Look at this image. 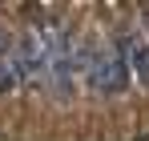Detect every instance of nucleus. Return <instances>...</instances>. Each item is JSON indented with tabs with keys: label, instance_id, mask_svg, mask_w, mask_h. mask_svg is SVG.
<instances>
[{
	"label": "nucleus",
	"instance_id": "f03ea898",
	"mask_svg": "<svg viewBox=\"0 0 149 141\" xmlns=\"http://www.w3.org/2000/svg\"><path fill=\"white\" fill-rule=\"evenodd\" d=\"M77 73L85 77V89L97 97H121L129 89V69L117 57V48L105 40H81L77 45Z\"/></svg>",
	"mask_w": 149,
	"mask_h": 141
},
{
	"label": "nucleus",
	"instance_id": "7ed1b4c3",
	"mask_svg": "<svg viewBox=\"0 0 149 141\" xmlns=\"http://www.w3.org/2000/svg\"><path fill=\"white\" fill-rule=\"evenodd\" d=\"M12 65L20 85H45V45L36 32H20L12 45Z\"/></svg>",
	"mask_w": 149,
	"mask_h": 141
},
{
	"label": "nucleus",
	"instance_id": "20e7f679",
	"mask_svg": "<svg viewBox=\"0 0 149 141\" xmlns=\"http://www.w3.org/2000/svg\"><path fill=\"white\" fill-rule=\"evenodd\" d=\"M113 48H117V57L125 61V69L133 73L141 85L149 89V36H141V32H117V40H113Z\"/></svg>",
	"mask_w": 149,
	"mask_h": 141
},
{
	"label": "nucleus",
	"instance_id": "423d86ee",
	"mask_svg": "<svg viewBox=\"0 0 149 141\" xmlns=\"http://www.w3.org/2000/svg\"><path fill=\"white\" fill-rule=\"evenodd\" d=\"M12 52V40H8V32H4V24H0V57H8Z\"/></svg>",
	"mask_w": 149,
	"mask_h": 141
},
{
	"label": "nucleus",
	"instance_id": "39448f33",
	"mask_svg": "<svg viewBox=\"0 0 149 141\" xmlns=\"http://www.w3.org/2000/svg\"><path fill=\"white\" fill-rule=\"evenodd\" d=\"M20 77H16V65H12V52L0 57V93H16Z\"/></svg>",
	"mask_w": 149,
	"mask_h": 141
},
{
	"label": "nucleus",
	"instance_id": "f257e3e1",
	"mask_svg": "<svg viewBox=\"0 0 149 141\" xmlns=\"http://www.w3.org/2000/svg\"><path fill=\"white\" fill-rule=\"evenodd\" d=\"M40 45H45V85L56 101H73L77 93V40L65 24H40L36 28Z\"/></svg>",
	"mask_w": 149,
	"mask_h": 141
}]
</instances>
